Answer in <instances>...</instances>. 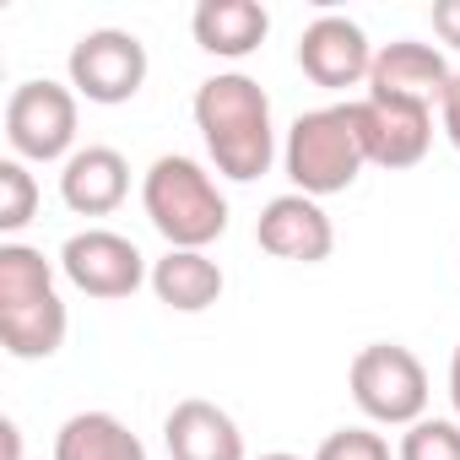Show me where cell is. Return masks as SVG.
Masks as SVG:
<instances>
[{
	"label": "cell",
	"mask_w": 460,
	"mask_h": 460,
	"mask_svg": "<svg viewBox=\"0 0 460 460\" xmlns=\"http://www.w3.org/2000/svg\"><path fill=\"white\" fill-rule=\"evenodd\" d=\"M195 130L217 163L222 179L250 184L277 163V125H271V98L255 76L244 71H217L195 87Z\"/></svg>",
	"instance_id": "6da1fadb"
},
{
	"label": "cell",
	"mask_w": 460,
	"mask_h": 460,
	"mask_svg": "<svg viewBox=\"0 0 460 460\" xmlns=\"http://www.w3.org/2000/svg\"><path fill=\"white\" fill-rule=\"evenodd\" d=\"M66 304L55 293V271L33 244H0V347L17 363L55 358L66 347Z\"/></svg>",
	"instance_id": "7a4b0ae2"
},
{
	"label": "cell",
	"mask_w": 460,
	"mask_h": 460,
	"mask_svg": "<svg viewBox=\"0 0 460 460\" xmlns=\"http://www.w3.org/2000/svg\"><path fill=\"white\" fill-rule=\"evenodd\" d=\"M141 206H146L152 227L168 239V250H206V244H217L227 234V195L184 152H163L146 168Z\"/></svg>",
	"instance_id": "3957f363"
},
{
	"label": "cell",
	"mask_w": 460,
	"mask_h": 460,
	"mask_svg": "<svg viewBox=\"0 0 460 460\" xmlns=\"http://www.w3.org/2000/svg\"><path fill=\"white\" fill-rule=\"evenodd\" d=\"M282 163H288V179L298 184V195H341L358 184L368 152H363V136H358V109L352 103H331V109H309L293 119L288 130V146H282Z\"/></svg>",
	"instance_id": "277c9868"
},
{
	"label": "cell",
	"mask_w": 460,
	"mask_h": 460,
	"mask_svg": "<svg viewBox=\"0 0 460 460\" xmlns=\"http://www.w3.org/2000/svg\"><path fill=\"white\" fill-rule=\"evenodd\" d=\"M347 385H352V401L363 406L368 422L411 428V422H422V411H428V368H422L417 352L401 347V341H368V347L352 358Z\"/></svg>",
	"instance_id": "5b68a950"
},
{
	"label": "cell",
	"mask_w": 460,
	"mask_h": 460,
	"mask_svg": "<svg viewBox=\"0 0 460 460\" xmlns=\"http://www.w3.org/2000/svg\"><path fill=\"white\" fill-rule=\"evenodd\" d=\"M71 93H82L87 103H130L146 87V44L125 28H93L71 44Z\"/></svg>",
	"instance_id": "8992f818"
},
{
	"label": "cell",
	"mask_w": 460,
	"mask_h": 460,
	"mask_svg": "<svg viewBox=\"0 0 460 460\" xmlns=\"http://www.w3.org/2000/svg\"><path fill=\"white\" fill-rule=\"evenodd\" d=\"M6 141L22 163H60L76 146V93L60 82H22L6 98Z\"/></svg>",
	"instance_id": "52a82bcc"
},
{
	"label": "cell",
	"mask_w": 460,
	"mask_h": 460,
	"mask_svg": "<svg viewBox=\"0 0 460 460\" xmlns=\"http://www.w3.org/2000/svg\"><path fill=\"white\" fill-rule=\"evenodd\" d=\"M60 271L87 298H130L141 282H152L146 255L125 234H114V227H87V234H71L66 250H60Z\"/></svg>",
	"instance_id": "ba28073f"
},
{
	"label": "cell",
	"mask_w": 460,
	"mask_h": 460,
	"mask_svg": "<svg viewBox=\"0 0 460 460\" xmlns=\"http://www.w3.org/2000/svg\"><path fill=\"white\" fill-rule=\"evenodd\" d=\"M358 136L368 163L379 168H417L433 146V109L411 98H358Z\"/></svg>",
	"instance_id": "9c48e42d"
},
{
	"label": "cell",
	"mask_w": 460,
	"mask_h": 460,
	"mask_svg": "<svg viewBox=\"0 0 460 460\" xmlns=\"http://www.w3.org/2000/svg\"><path fill=\"white\" fill-rule=\"evenodd\" d=\"M255 239H261V250L266 255H277V261H293V266H320V261H331V250H336V227H331V217H325V206L314 200V195H277V200H266V211H261V222H255Z\"/></svg>",
	"instance_id": "30bf717a"
},
{
	"label": "cell",
	"mask_w": 460,
	"mask_h": 460,
	"mask_svg": "<svg viewBox=\"0 0 460 460\" xmlns=\"http://www.w3.org/2000/svg\"><path fill=\"white\" fill-rule=\"evenodd\" d=\"M374 55L379 49L368 44V33L352 17H336V12L314 17L304 28V39H298V66H304V76L314 87H358V82H368Z\"/></svg>",
	"instance_id": "8fae6325"
},
{
	"label": "cell",
	"mask_w": 460,
	"mask_h": 460,
	"mask_svg": "<svg viewBox=\"0 0 460 460\" xmlns=\"http://www.w3.org/2000/svg\"><path fill=\"white\" fill-rule=\"evenodd\" d=\"M455 71L449 60L433 49V44H417V39H395L374 55V71H368V93L374 98H411V103H444Z\"/></svg>",
	"instance_id": "7c38bea8"
},
{
	"label": "cell",
	"mask_w": 460,
	"mask_h": 460,
	"mask_svg": "<svg viewBox=\"0 0 460 460\" xmlns=\"http://www.w3.org/2000/svg\"><path fill=\"white\" fill-rule=\"evenodd\" d=\"M130 195V163L114 146H76L60 168V200L76 217H109Z\"/></svg>",
	"instance_id": "4fadbf2b"
},
{
	"label": "cell",
	"mask_w": 460,
	"mask_h": 460,
	"mask_svg": "<svg viewBox=\"0 0 460 460\" xmlns=\"http://www.w3.org/2000/svg\"><path fill=\"white\" fill-rule=\"evenodd\" d=\"M163 444L173 460H244V433L217 401H179L163 422Z\"/></svg>",
	"instance_id": "5bb4252c"
},
{
	"label": "cell",
	"mask_w": 460,
	"mask_h": 460,
	"mask_svg": "<svg viewBox=\"0 0 460 460\" xmlns=\"http://www.w3.org/2000/svg\"><path fill=\"white\" fill-rule=\"evenodd\" d=\"M190 33L217 60H244V55H255L266 44L271 12L261 0H200L195 17H190Z\"/></svg>",
	"instance_id": "9a60e30c"
},
{
	"label": "cell",
	"mask_w": 460,
	"mask_h": 460,
	"mask_svg": "<svg viewBox=\"0 0 460 460\" xmlns=\"http://www.w3.org/2000/svg\"><path fill=\"white\" fill-rule=\"evenodd\" d=\"M227 277L206 250H168L163 261H152V293L157 304H168L173 314H200L222 298Z\"/></svg>",
	"instance_id": "2e32d148"
},
{
	"label": "cell",
	"mask_w": 460,
	"mask_h": 460,
	"mask_svg": "<svg viewBox=\"0 0 460 460\" xmlns=\"http://www.w3.org/2000/svg\"><path fill=\"white\" fill-rule=\"evenodd\" d=\"M55 460H146V444L114 411H76L55 433Z\"/></svg>",
	"instance_id": "e0dca14e"
},
{
	"label": "cell",
	"mask_w": 460,
	"mask_h": 460,
	"mask_svg": "<svg viewBox=\"0 0 460 460\" xmlns=\"http://www.w3.org/2000/svg\"><path fill=\"white\" fill-rule=\"evenodd\" d=\"M39 211V179L28 173L22 157L0 163V234H22Z\"/></svg>",
	"instance_id": "ac0fdd59"
},
{
	"label": "cell",
	"mask_w": 460,
	"mask_h": 460,
	"mask_svg": "<svg viewBox=\"0 0 460 460\" xmlns=\"http://www.w3.org/2000/svg\"><path fill=\"white\" fill-rule=\"evenodd\" d=\"M395 460H460V422L449 417H422L401 433Z\"/></svg>",
	"instance_id": "d6986e66"
},
{
	"label": "cell",
	"mask_w": 460,
	"mask_h": 460,
	"mask_svg": "<svg viewBox=\"0 0 460 460\" xmlns=\"http://www.w3.org/2000/svg\"><path fill=\"white\" fill-rule=\"evenodd\" d=\"M314 460H395V455H390L385 433H374V428H336L320 438Z\"/></svg>",
	"instance_id": "ffe728a7"
},
{
	"label": "cell",
	"mask_w": 460,
	"mask_h": 460,
	"mask_svg": "<svg viewBox=\"0 0 460 460\" xmlns=\"http://www.w3.org/2000/svg\"><path fill=\"white\" fill-rule=\"evenodd\" d=\"M433 33L438 44L460 49V0H433Z\"/></svg>",
	"instance_id": "44dd1931"
},
{
	"label": "cell",
	"mask_w": 460,
	"mask_h": 460,
	"mask_svg": "<svg viewBox=\"0 0 460 460\" xmlns=\"http://www.w3.org/2000/svg\"><path fill=\"white\" fill-rule=\"evenodd\" d=\"M438 130H444L449 146L460 152V71H455V82H449V93H444V103H438Z\"/></svg>",
	"instance_id": "7402d4cb"
},
{
	"label": "cell",
	"mask_w": 460,
	"mask_h": 460,
	"mask_svg": "<svg viewBox=\"0 0 460 460\" xmlns=\"http://www.w3.org/2000/svg\"><path fill=\"white\" fill-rule=\"evenodd\" d=\"M0 433H6V460H22V428L17 422H0Z\"/></svg>",
	"instance_id": "603a6c76"
},
{
	"label": "cell",
	"mask_w": 460,
	"mask_h": 460,
	"mask_svg": "<svg viewBox=\"0 0 460 460\" xmlns=\"http://www.w3.org/2000/svg\"><path fill=\"white\" fill-rule=\"evenodd\" d=\"M449 401H455V417H460V347L449 358Z\"/></svg>",
	"instance_id": "cb8c5ba5"
},
{
	"label": "cell",
	"mask_w": 460,
	"mask_h": 460,
	"mask_svg": "<svg viewBox=\"0 0 460 460\" xmlns=\"http://www.w3.org/2000/svg\"><path fill=\"white\" fill-rule=\"evenodd\" d=\"M261 460H304V455H288V449H277V455H261Z\"/></svg>",
	"instance_id": "d4e9b609"
}]
</instances>
